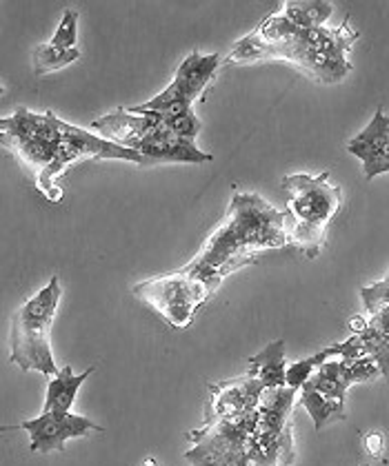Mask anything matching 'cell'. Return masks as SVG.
I'll return each instance as SVG.
<instances>
[{
  "mask_svg": "<svg viewBox=\"0 0 389 466\" xmlns=\"http://www.w3.org/2000/svg\"><path fill=\"white\" fill-rule=\"evenodd\" d=\"M0 147H7L34 171L38 189L54 205L63 200V191L56 185V178L69 162L94 158L136 162L140 167L154 165L138 151L125 149V147L109 143L80 127L63 123L60 118H56L54 111L32 114L25 107L16 109L12 118H0Z\"/></svg>",
  "mask_w": 389,
  "mask_h": 466,
  "instance_id": "6da1fadb",
  "label": "cell"
},
{
  "mask_svg": "<svg viewBox=\"0 0 389 466\" xmlns=\"http://www.w3.org/2000/svg\"><path fill=\"white\" fill-rule=\"evenodd\" d=\"M285 220H290L287 214L267 205L259 194H234L227 216L183 271L203 280L214 293L222 278L254 262L259 251L290 245Z\"/></svg>",
  "mask_w": 389,
  "mask_h": 466,
  "instance_id": "7a4b0ae2",
  "label": "cell"
},
{
  "mask_svg": "<svg viewBox=\"0 0 389 466\" xmlns=\"http://www.w3.org/2000/svg\"><path fill=\"white\" fill-rule=\"evenodd\" d=\"M356 40L358 32L350 27V18L336 29H302L282 16H270L254 34L239 40L227 56V63L281 58L318 83H338L352 72L347 52Z\"/></svg>",
  "mask_w": 389,
  "mask_h": 466,
  "instance_id": "3957f363",
  "label": "cell"
},
{
  "mask_svg": "<svg viewBox=\"0 0 389 466\" xmlns=\"http://www.w3.org/2000/svg\"><path fill=\"white\" fill-rule=\"evenodd\" d=\"M282 189L290 196L287 218H294L290 242H294L307 258H314L325 245L327 229L343 207L341 185L330 180V171L312 178L307 174H294L282 178Z\"/></svg>",
  "mask_w": 389,
  "mask_h": 466,
  "instance_id": "277c9868",
  "label": "cell"
},
{
  "mask_svg": "<svg viewBox=\"0 0 389 466\" xmlns=\"http://www.w3.org/2000/svg\"><path fill=\"white\" fill-rule=\"evenodd\" d=\"M63 296L58 278H52L49 285L40 289L23 307L14 313L12 320V360L23 371H38L45 378H56L58 369L54 364L49 349V327H52L58 300Z\"/></svg>",
  "mask_w": 389,
  "mask_h": 466,
  "instance_id": "5b68a950",
  "label": "cell"
},
{
  "mask_svg": "<svg viewBox=\"0 0 389 466\" xmlns=\"http://www.w3.org/2000/svg\"><path fill=\"white\" fill-rule=\"evenodd\" d=\"M256 409L236 420H219L191 431L187 438L194 447L185 453L191 466H251V429Z\"/></svg>",
  "mask_w": 389,
  "mask_h": 466,
  "instance_id": "8992f818",
  "label": "cell"
},
{
  "mask_svg": "<svg viewBox=\"0 0 389 466\" xmlns=\"http://www.w3.org/2000/svg\"><path fill=\"white\" fill-rule=\"evenodd\" d=\"M134 296L148 302L174 329H187L194 322L196 311L207 302L211 291L203 280L180 269L140 282L134 287Z\"/></svg>",
  "mask_w": 389,
  "mask_h": 466,
  "instance_id": "52a82bcc",
  "label": "cell"
},
{
  "mask_svg": "<svg viewBox=\"0 0 389 466\" xmlns=\"http://www.w3.org/2000/svg\"><path fill=\"white\" fill-rule=\"evenodd\" d=\"M220 65V56H200L199 52L189 54L183 65L176 72L174 80L163 94L151 98L149 103L138 105V107L125 109L128 114H140V111H156L160 116H179L191 111V103L203 94V89L214 78L216 69Z\"/></svg>",
  "mask_w": 389,
  "mask_h": 466,
  "instance_id": "ba28073f",
  "label": "cell"
},
{
  "mask_svg": "<svg viewBox=\"0 0 389 466\" xmlns=\"http://www.w3.org/2000/svg\"><path fill=\"white\" fill-rule=\"evenodd\" d=\"M16 429L27 431L29 438H32V447L29 449H32L34 453L65 451V442H67L69 438H83L89 431H103L100 424H94L92 420L85 418V415H74L72 411L43 413L34 420H25V422L20 424H12V427H0V433H3V431Z\"/></svg>",
  "mask_w": 389,
  "mask_h": 466,
  "instance_id": "9c48e42d",
  "label": "cell"
},
{
  "mask_svg": "<svg viewBox=\"0 0 389 466\" xmlns=\"http://www.w3.org/2000/svg\"><path fill=\"white\" fill-rule=\"evenodd\" d=\"M381 376V369L376 367L372 358H358V360H327L321 367L312 373V378L302 384L301 389H310L325 398L336 400V402L345 404L347 389L356 382H367V380H376Z\"/></svg>",
  "mask_w": 389,
  "mask_h": 466,
  "instance_id": "30bf717a",
  "label": "cell"
},
{
  "mask_svg": "<svg viewBox=\"0 0 389 466\" xmlns=\"http://www.w3.org/2000/svg\"><path fill=\"white\" fill-rule=\"evenodd\" d=\"M265 387L251 376H241L210 387V398L205 404V424L219 420H236L251 413L259 407L261 393Z\"/></svg>",
  "mask_w": 389,
  "mask_h": 466,
  "instance_id": "8fae6325",
  "label": "cell"
},
{
  "mask_svg": "<svg viewBox=\"0 0 389 466\" xmlns=\"http://www.w3.org/2000/svg\"><path fill=\"white\" fill-rule=\"evenodd\" d=\"M347 151L363 160L367 180L376 178V176L381 174H387L389 171V118L385 111H383V107H378L376 114H374L372 123L367 125L356 138L350 140Z\"/></svg>",
  "mask_w": 389,
  "mask_h": 466,
  "instance_id": "7c38bea8",
  "label": "cell"
},
{
  "mask_svg": "<svg viewBox=\"0 0 389 466\" xmlns=\"http://www.w3.org/2000/svg\"><path fill=\"white\" fill-rule=\"evenodd\" d=\"M163 127H165V116L156 114V111L128 114L125 109L114 111V114L103 116V118L94 120L92 123V129L100 131V134L105 136V140L125 147V149H129L136 140L163 129Z\"/></svg>",
  "mask_w": 389,
  "mask_h": 466,
  "instance_id": "4fadbf2b",
  "label": "cell"
},
{
  "mask_svg": "<svg viewBox=\"0 0 389 466\" xmlns=\"http://www.w3.org/2000/svg\"><path fill=\"white\" fill-rule=\"evenodd\" d=\"M129 149L138 151L140 156L149 158L154 165L156 162H187V165H203V162L214 160V156L200 151L194 140L180 138V136L171 134L167 127L154 131V134L145 136V138L136 140Z\"/></svg>",
  "mask_w": 389,
  "mask_h": 466,
  "instance_id": "5bb4252c",
  "label": "cell"
},
{
  "mask_svg": "<svg viewBox=\"0 0 389 466\" xmlns=\"http://www.w3.org/2000/svg\"><path fill=\"white\" fill-rule=\"evenodd\" d=\"M285 342L274 340L267 344L261 353L250 358V371L247 376L256 378L265 389L285 387Z\"/></svg>",
  "mask_w": 389,
  "mask_h": 466,
  "instance_id": "9a60e30c",
  "label": "cell"
},
{
  "mask_svg": "<svg viewBox=\"0 0 389 466\" xmlns=\"http://www.w3.org/2000/svg\"><path fill=\"white\" fill-rule=\"evenodd\" d=\"M92 373H94V367H89L87 371L80 373V376H74L72 367L60 369L47 387V398H45L43 413L72 411V404H74L76 395H78V389L83 387V382L92 376Z\"/></svg>",
  "mask_w": 389,
  "mask_h": 466,
  "instance_id": "2e32d148",
  "label": "cell"
},
{
  "mask_svg": "<svg viewBox=\"0 0 389 466\" xmlns=\"http://www.w3.org/2000/svg\"><path fill=\"white\" fill-rule=\"evenodd\" d=\"M301 407H305V411L314 420L316 431L327 427L330 422H336V420H345V404L310 391V389H301Z\"/></svg>",
  "mask_w": 389,
  "mask_h": 466,
  "instance_id": "e0dca14e",
  "label": "cell"
},
{
  "mask_svg": "<svg viewBox=\"0 0 389 466\" xmlns=\"http://www.w3.org/2000/svg\"><path fill=\"white\" fill-rule=\"evenodd\" d=\"M332 16V3L325 0H314V3H287L282 18L290 20L292 25L302 29L322 27L327 18Z\"/></svg>",
  "mask_w": 389,
  "mask_h": 466,
  "instance_id": "ac0fdd59",
  "label": "cell"
},
{
  "mask_svg": "<svg viewBox=\"0 0 389 466\" xmlns=\"http://www.w3.org/2000/svg\"><path fill=\"white\" fill-rule=\"evenodd\" d=\"M80 58L78 49H54L49 45H40L34 52V72H36L38 78L43 76L58 72V69L67 67V65L76 63Z\"/></svg>",
  "mask_w": 389,
  "mask_h": 466,
  "instance_id": "d6986e66",
  "label": "cell"
},
{
  "mask_svg": "<svg viewBox=\"0 0 389 466\" xmlns=\"http://www.w3.org/2000/svg\"><path fill=\"white\" fill-rule=\"evenodd\" d=\"M332 358H333L332 347H327V349H322L321 353H316V356L301 360V362H294L292 367H287L285 369V387L294 389V391H301V387L312 378V373H314L322 362H327V360H332Z\"/></svg>",
  "mask_w": 389,
  "mask_h": 466,
  "instance_id": "ffe728a7",
  "label": "cell"
},
{
  "mask_svg": "<svg viewBox=\"0 0 389 466\" xmlns=\"http://www.w3.org/2000/svg\"><path fill=\"white\" fill-rule=\"evenodd\" d=\"M361 298L363 305H365L367 318H376L381 313L389 311V280L376 282L372 287H363L361 289Z\"/></svg>",
  "mask_w": 389,
  "mask_h": 466,
  "instance_id": "44dd1931",
  "label": "cell"
},
{
  "mask_svg": "<svg viewBox=\"0 0 389 466\" xmlns=\"http://www.w3.org/2000/svg\"><path fill=\"white\" fill-rule=\"evenodd\" d=\"M76 29H78V12L67 9L58 25V32L54 34L49 47L54 49H74L76 47Z\"/></svg>",
  "mask_w": 389,
  "mask_h": 466,
  "instance_id": "7402d4cb",
  "label": "cell"
},
{
  "mask_svg": "<svg viewBox=\"0 0 389 466\" xmlns=\"http://www.w3.org/2000/svg\"><path fill=\"white\" fill-rule=\"evenodd\" d=\"M165 127L171 134L180 136V138L196 140V136L200 131V120L196 118L194 111H185V114L179 116H165Z\"/></svg>",
  "mask_w": 389,
  "mask_h": 466,
  "instance_id": "603a6c76",
  "label": "cell"
},
{
  "mask_svg": "<svg viewBox=\"0 0 389 466\" xmlns=\"http://www.w3.org/2000/svg\"><path fill=\"white\" fill-rule=\"evenodd\" d=\"M365 451L370 455H381V451H383V435L381 433H367L365 435Z\"/></svg>",
  "mask_w": 389,
  "mask_h": 466,
  "instance_id": "cb8c5ba5",
  "label": "cell"
},
{
  "mask_svg": "<svg viewBox=\"0 0 389 466\" xmlns=\"http://www.w3.org/2000/svg\"><path fill=\"white\" fill-rule=\"evenodd\" d=\"M143 466H160V464L156 462L154 458H148V460H145V464H143Z\"/></svg>",
  "mask_w": 389,
  "mask_h": 466,
  "instance_id": "d4e9b609",
  "label": "cell"
},
{
  "mask_svg": "<svg viewBox=\"0 0 389 466\" xmlns=\"http://www.w3.org/2000/svg\"><path fill=\"white\" fill-rule=\"evenodd\" d=\"M5 94V87H3V85H0V96H3Z\"/></svg>",
  "mask_w": 389,
  "mask_h": 466,
  "instance_id": "484cf974",
  "label": "cell"
}]
</instances>
